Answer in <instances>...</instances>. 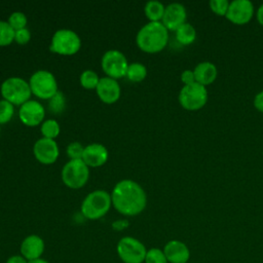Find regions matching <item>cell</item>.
Listing matches in <instances>:
<instances>
[{
  "label": "cell",
  "instance_id": "obj_13",
  "mask_svg": "<svg viewBox=\"0 0 263 263\" xmlns=\"http://www.w3.org/2000/svg\"><path fill=\"white\" fill-rule=\"evenodd\" d=\"M33 153L39 162L51 164L55 162L59 157V146L54 140L42 137L35 142Z\"/></svg>",
  "mask_w": 263,
  "mask_h": 263
},
{
  "label": "cell",
  "instance_id": "obj_27",
  "mask_svg": "<svg viewBox=\"0 0 263 263\" xmlns=\"http://www.w3.org/2000/svg\"><path fill=\"white\" fill-rule=\"evenodd\" d=\"M7 23L10 25V27L14 31H17V30L26 28L27 23H28V18H27L25 13H23L21 11H15V12H12L9 15Z\"/></svg>",
  "mask_w": 263,
  "mask_h": 263
},
{
  "label": "cell",
  "instance_id": "obj_38",
  "mask_svg": "<svg viewBox=\"0 0 263 263\" xmlns=\"http://www.w3.org/2000/svg\"><path fill=\"white\" fill-rule=\"evenodd\" d=\"M29 263H49L47 260L45 259H42V258H39V259H36V260H32V261H29Z\"/></svg>",
  "mask_w": 263,
  "mask_h": 263
},
{
  "label": "cell",
  "instance_id": "obj_2",
  "mask_svg": "<svg viewBox=\"0 0 263 263\" xmlns=\"http://www.w3.org/2000/svg\"><path fill=\"white\" fill-rule=\"evenodd\" d=\"M168 42V30L161 22H149L136 36L138 47L147 53H156L164 49Z\"/></svg>",
  "mask_w": 263,
  "mask_h": 263
},
{
  "label": "cell",
  "instance_id": "obj_19",
  "mask_svg": "<svg viewBox=\"0 0 263 263\" xmlns=\"http://www.w3.org/2000/svg\"><path fill=\"white\" fill-rule=\"evenodd\" d=\"M195 81L203 86L211 85L215 82L218 76V70L214 63L212 62H200L193 69Z\"/></svg>",
  "mask_w": 263,
  "mask_h": 263
},
{
  "label": "cell",
  "instance_id": "obj_1",
  "mask_svg": "<svg viewBox=\"0 0 263 263\" xmlns=\"http://www.w3.org/2000/svg\"><path fill=\"white\" fill-rule=\"evenodd\" d=\"M112 205L121 215L133 217L141 214L147 205V195L140 184L133 180H121L111 193Z\"/></svg>",
  "mask_w": 263,
  "mask_h": 263
},
{
  "label": "cell",
  "instance_id": "obj_15",
  "mask_svg": "<svg viewBox=\"0 0 263 263\" xmlns=\"http://www.w3.org/2000/svg\"><path fill=\"white\" fill-rule=\"evenodd\" d=\"M97 95L100 100L106 104H113L120 98V85L117 80L110 77L100 78L96 88Z\"/></svg>",
  "mask_w": 263,
  "mask_h": 263
},
{
  "label": "cell",
  "instance_id": "obj_29",
  "mask_svg": "<svg viewBox=\"0 0 263 263\" xmlns=\"http://www.w3.org/2000/svg\"><path fill=\"white\" fill-rule=\"evenodd\" d=\"M14 113L13 105L6 100H0V124H5L10 121Z\"/></svg>",
  "mask_w": 263,
  "mask_h": 263
},
{
  "label": "cell",
  "instance_id": "obj_24",
  "mask_svg": "<svg viewBox=\"0 0 263 263\" xmlns=\"http://www.w3.org/2000/svg\"><path fill=\"white\" fill-rule=\"evenodd\" d=\"M15 31L7 22L0 21V46H6L14 41Z\"/></svg>",
  "mask_w": 263,
  "mask_h": 263
},
{
  "label": "cell",
  "instance_id": "obj_31",
  "mask_svg": "<svg viewBox=\"0 0 263 263\" xmlns=\"http://www.w3.org/2000/svg\"><path fill=\"white\" fill-rule=\"evenodd\" d=\"M66 151L70 159H82L84 147L78 142H72L67 146Z\"/></svg>",
  "mask_w": 263,
  "mask_h": 263
},
{
  "label": "cell",
  "instance_id": "obj_10",
  "mask_svg": "<svg viewBox=\"0 0 263 263\" xmlns=\"http://www.w3.org/2000/svg\"><path fill=\"white\" fill-rule=\"evenodd\" d=\"M128 65L129 64L127 63L125 55L117 49H110L106 51L101 60V66L104 73L107 77L115 80L126 75Z\"/></svg>",
  "mask_w": 263,
  "mask_h": 263
},
{
  "label": "cell",
  "instance_id": "obj_26",
  "mask_svg": "<svg viewBox=\"0 0 263 263\" xmlns=\"http://www.w3.org/2000/svg\"><path fill=\"white\" fill-rule=\"evenodd\" d=\"M66 107V100L63 92L58 91L51 99L48 100V109L50 112L59 114L64 111Z\"/></svg>",
  "mask_w": 263,
  "mask_h": 263
},
{
  "label": "cell",
  "instance_id": "obj_25",
  "mask_svg": "<svg viewBox=\"0 0 263 263\" xmlns=\"http://www.w3.org/2000/svg\"><path fill=\"white\" fill-rule=\"evenodd\" d=\"M99 81L98 74L92 70H85L80 75V84L86 89L97 88Z\"/></svg>",
  "mask_w": 263,
  "mask_h": 263
},
{
  "label": "cell",
  "instance_id": "obj_18",
  "mask_svg": "<svg viewBox=\"0 0 263 263\" xmlns=\"http://www.w3.org/2000/svg\"><path fill=\"white\" fill-rule=\"evenodd\" d=\"M82 160L89 167H99L108 160L107 148L99 143H92L84 147Z\"/></svg>",
  "mask_w": 263,
  "mask_h": 263
},
{
  "label": "cell",
  "instance_id": "obj_3",
  "mask_svg": "<svg viewBox=\"0 0 263 263\" xmlns=\"http://www.w3.org/2000/svg\"><path fill=\"white\" fill-rule=\"evenodd\" d=\"M111 205V194L105 190L98 189L84 197L81 203V213L89 220H98L109 212Z\"/></svg>",
  "mask_w": 263,
  "mask_h": 263
},
{
  "label": "cell",
  "instance_id": "obj_14",
  "mask_svg": "<svg viewBox=\"0 0 263 263\" xmlns=\"http://www.w3.org/2000/svg\"><path fill=\"white\" fill-rule=\"evenodd\" d=\"M186 20L187 11L185 6L181 3L174 2L165 6L161 23L168 31L176 32L182 25L187 23Z\"/></svg>",
  "mask_w": 263,
  "mask_h": 263
},
{
  "label": "cell",
  "instance_id": "obj_17",
  "mask_svg": "<svg viewBox=\"0 0 263 263\" xmlns=\"http://www.w3.org/2000/svg\"><path fill=\"white\" fill-rule=\"evenodd\" d=\"M44 250V240L37 234H30L26 236L21 243V255L28 261L41 258Z\"/></svg>",
  "mask_w": 263,
  "mask_h": 263
},
{
  "label": "cell",
  "instance_id": "obj_21",
  "mask_svg": "<svg viewBox=\"0 0 263 263\" xmlns=\"http://www.w3.org/2000/svg\"><path fill=\"white\" fill-rule=\"evenodd\" d=\"M164 9L165 6L161 2L151 0L145 4L144 12L150 22H161L164 14Z\"/></svg>",
  "mask_w": 263,
  "mask_h": 263
},
{
  "label": "cell",
  "instance_id": "obj_28",
  "mask_svg": "<svg viewBox=\"0 0 263 263\" xmlns=\"http://www.w3.org/2000/svg\"><path fill=\"white\" fill-rule=\"evenodd\" d=\"M144 262L145 263H167V260L163 253V250H160L158 248H151L147 250Z\"/></svg>",
  "mask_w": 263,
  "mask_h": 263
},
{
  "label": "cell",
  "instance_id": "obj_32",
  "mask_svg": "<svg viewBox=\"0 0 263 263\" xmlns=\"http://www.w3.org/2000/svg\"><path fill=\"white\" fill-rule=\"evenodd\" d=\"M30 39H31V33L27 28L17 30L14 33V41L17 44H21V45L27 44L30 41Z\"/></svg>",
  "mask_w": 263,
  "mask_h": 263
},
{
  "label": "cell",
  "instance_id": "obj_5",
  "mask_svg": "<svg viewBox=\"0 0 263 263\" xmlns=\"http://www.w3.org/2000/svg\"><path fill=\"white\" fill-rule=\"evenodd\" d=\"M206 87L195 82L190 85H183L179 92V103L187 111H197L202 109L208 102Z\"/></svg>",
  "mask_w": 263,
  "mask_h": 263
},
{
  "label": "cell",
  "instance_id": "obj_35",
  "mask_svg": "<svg viewBox=\"0 0 263 263\" xmlns=\"http://www.w3.org/2000/svg\"><path fill=\"white\" fill-rule=\"evenodd\" d=\"M129 225L128 221L125 220V219H120V220H115L113 223H112V228L115 230V231H121L125 228H127Z\"/></svg>",
  "mask_w": 263,
  "mask_h": 263
},
{
  "label": "cell",
  "instance_id": "obj_23",
  "mask_svg": "<svg viewBox=\"0 0 263 263\" xmlns=\"http://www.w3.org/2000/svg\"><path fill=\"white\" fill-rule=\"evenodd\" d=\"M41 134L43 138L54 140L61 130L60 124L54 119H46L41 123Z\"/></svg>",
  "mask_w": 263,
  "mask_h": 263
},
{
  "label": "cell",
  "instance_id": "obj_8",
  "mask_svg": "<svg viewBox=\"0 0 263 263\" xmlns=\"http://www.w3.org/2000/svg\"><path fill=\"white\" fill-rule=\"evenodd\" d=\"M80 47L81 40L77 33L69 29H60L53 34L49 49L58 54L72 55L78 52Z\"/></svg>",
  "mask_w": 263,
  "mask_h": 263
},
{
  "label": "cell",
  "instance_id": "obj_20",
  "mask_svg": "<svg viewBox=\"0 0 263 263\" xmlns=\"http://www.w3.org/2000/svg\"><path fill=\"white\" fill-rule=\"evenodd\" d=\"M176 39L182 45H190L196 40V30L190 23H185L176 32Z\"/></svg>",
  "mask_w": 263,
  "mask_h": 263
},
{
  "label": "cell",
  "instance_id": "obj_36",
  "mask_svg": "<svg viewBox=\"0 0 263 263\" xmlns=\"http://www.w3.org/2000/svg\"><path fill=\"white\" fill-rule=\"evenodd\" d=\"M6 263H29V261L22 255H12L7 258Z\"/></svg>",
  "mask_w": 263,
  "mask_h": 263
},
{
  "label": "cell",
  "instance_id": "obj_33",
  "mask_svg": "<svg viewBox=\"0 0 263 263\" xmlns=\"http://www.w3.org/2000/svg\"><path fill=\"white\" fill-rule=\"evenodd\" d=\"M181 81L184 85H190V84H193L195 83V76H194V72L193 70H184L182 73H181Z\"/></svg>",
  "mask_w": 263,
  "mask_h": 263
},
{
  "label": "cell",
  "instance_id": "obj_6",
  "mask_svg": "<svg viewBox=\"0 0 263 263\" xmlns=\"http://www.w3.org/2000/svg\"><path fill=\"white\" fill-rule=\"evenodd\" d=\"M62 181L71 189H79L88 181L89 170L82 159H70L62 168Z\"/></svg>",
  "mask_w": 263,
  "mask_h": 263
},
{
  "label": "cell",
  "instance_id": "obj_12",
  "mask_svg": "<svg viewBox=\"0 0 263 263\" xmlns=\"http://www.w3.org/2000/svg\"><path fill=\"white\" fill-rule=\"evenodd\" d=\"M44 107L35 100H29L24 103L18 110V117L27 126H37L44 121Z\"/></svg>",
  "mask_w": 263,
  "mask_h": 263
},
{
  "label": "cell",
  "instance_id": "obj_34",
  "mask_svg": "<svg viewBox=\"0 0 263 263\" xmlns=\"http://www.w3.org/2000/svg\"><path fill=\"white\" fill-rule=\"evenodd\" d=\"M253 104H254V107H255L256 110H258L259 112L263 113V90L259 91V92L255 96Z\"/></svg>",
  "mask_w": 263,
  "mask_h": 263
},
{
  "label": "cell",
  "instance_id": "obj_7",
  "mask_svg": "<svg viewBox=\"0 0 263 263\" xmlns=\"http://www.w3.org/2000/svg\"><path fill=\"white\" fill-rule=\"evenodd\" d=\"M29 85L32 93L42 100H49L59 91L55 77L46 70H38L33 73Z\"/></svg>",
  "mask_w": 263,
  "mask_h": 263
},
{
  "label": "cell",
  "instance_id": "obj_39",
  "mask_svg": "<svg viewBox=\"0 0 263 263\" xmlns=\"http://www.w3.org/2000/svg\"><path fill=\"white\" fill-rule=\"evenodd\" d=\"M0 130H1V127H0Z\"/></svg>",
  "mask_w": 263,
  "mask_h": 263
},
{
  "label": "cell",
  "instance_id": "obj_22",
  "mask_svg": "<svg viewBox=\"0 0 263 263\" xmlns=\"http://www.w3.org/2000/svg\"><path fill=\"white\" fill-rule=\"evenodd\" d=\"M125 76L133 82H141L147 76V68L142 63H132L127 67Z\"/></svg>",
  "mask_w": 263,
  "mask_h": 263
},
{
  "label": "cell",
  "instance_id": "obj_30",
  "mask_svg": "<svg viewBox=\"0 0 263 263\" xmlns=\"http://www.w3.org/2000/svg\"><path fill=\"white\" fill-rule=\"evenodd\" d=\"M229 1L227 0H211L209 2L210 9L219 16H225L229 7Z\"/></svg>",
  "mask_w": 263,
  "mask_h": 263
},
{
  "label": "cell",
  "instance_id": "obj_37",
  "mask_svg": "<svg viewBox=\"0 0 263 263\" xmlns=\"http://www.w3.org/2000/svg\"><path fill=\"white\" fill-rule=\"evenodd\" d=\"M256 17L258 23L263 27V4H261L256 11Z\"/></svg>",
  "mask_w": 263,
  "mask_h": 263
},
{
  "label": "cell",
  "instance_id": "obj_11",
  "mask_svg": "<svg viewBox=\"0 0 263 263\" xmlns=\"http://www.w3.org/2000/svg\"><path fill=\"white\" fill-rule=\"evenodd\" d=\"M255 13L254 4L250 0H233L229 3V7L225 17L232 24L242 26L251 22Z\"/></svg>",
  "mask_w": 263,
  "mask_h": 263
},
{
  "label": "cell",
  "instance_id": "obj_16",
  "mask_svg": "<svg viewBox=\"0 0 263 263\" xmlns=\"http://www.w3.org/2000/svg\"><path fill=\"white\" fill-rule=\"evenodd\" d=\"M163 253L170 263H188L190 258L189 248L178 239L168 240L163 247Z\"/></svg>",
  "mask_w": 263,
  "mask_h": 263
},
{
  "label": "cell",
  "instance_id": "obj_4",
  "mask_svg": "<svg viewBox=\"0 0 263 263\" xmlns=\"http://www.w3.org/2000/svg\"><path fill=\"white\" fill-rule=\"evenodd\" d=\"M0 91L3 100H6L13 106H22L30 100L32 95L29 82L21 77H10L4 80L1 84Z\"/></svg>",
  "mask_w": 263,
  "mask_h": 263
},
{
  "label": "cell",
  "instance_id": "obj_9",
  "mask_svg": "<svg viewBox=\"0 0 263 263\" xmlns=\"http://www.w3.org/2000/svg\"><path fill=\"white\" fill-rule=\"evenodd\" d=\"M116 252L123 263H143L147 249L136 237L124 236L117 242Z\"/></svg>",
  "mask_w": 263,
  "mask_h": 263
}]
</instances>
